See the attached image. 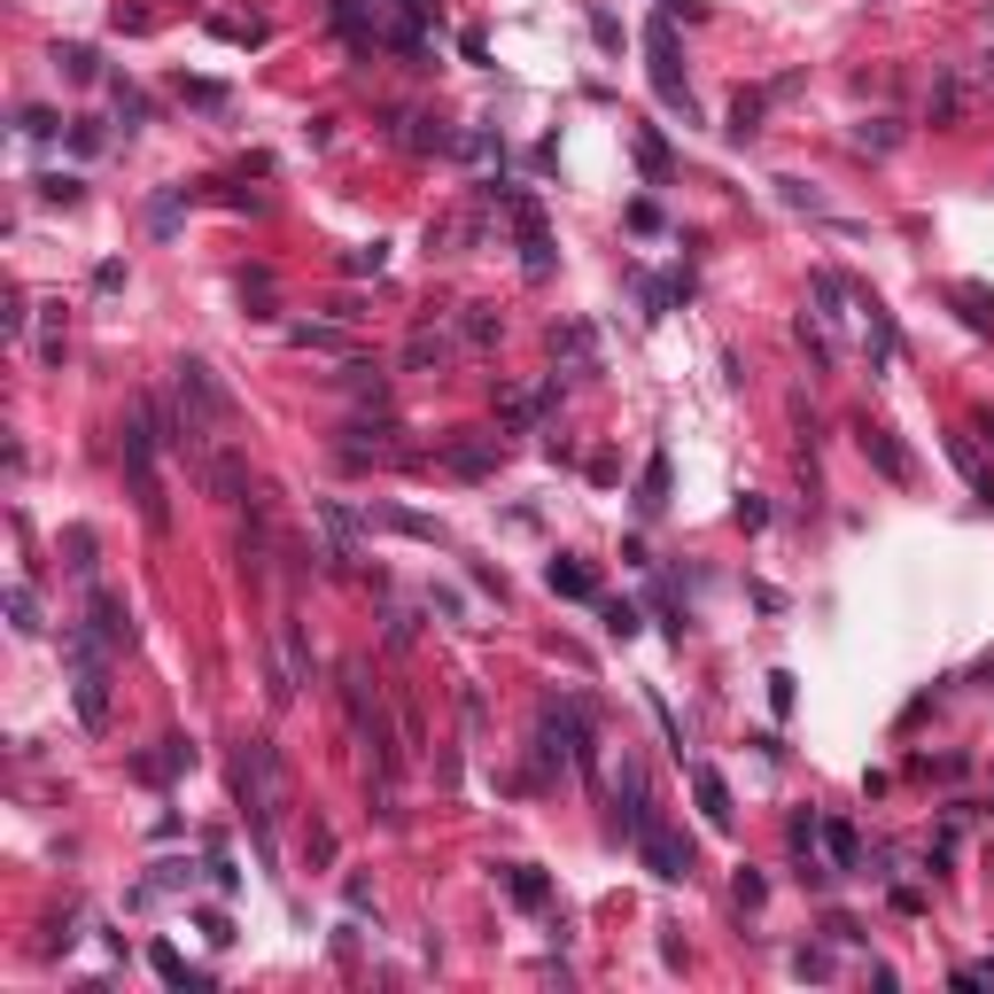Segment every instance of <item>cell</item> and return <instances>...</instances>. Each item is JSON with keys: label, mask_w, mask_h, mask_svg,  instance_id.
Masks as SVG:
<instances>
[{"label": "cell", "mask_w": 994, "mask_h": 994, "mask_svg": "<svg viewBox=\"0 0 994 994\" xmlns=\"http://www.w3.org/2000/svg\"><path fill=\"white\" fill-rule=\"evenodd\" d=\"M233 785H241V808H249V824H256V855L273 862V824H281V808H288V762L273 739H241L233 754Z\"/></svg>", "instance_id": "6da1fadb"}, {"label": "cell", "mask_w": 994, "mask_h": 994, "mask_svg": "<svg viewBox=\"0 0 994 994\" xmlns=\"http://www.w3.org/2000/svg\"><path fill=\"white\" fill-rule=\"evenodd\" d=\"M62 653H70V699H78V722H85V731H110V645L94 638V629H70Z\"/></svg>", "instance_id": "7a4b0ae2"}, {"label": "cell", "mask_w": 994, "mask_h": 994, "mask_svg": "<svg viewBox=\"0 0 994 994\" xmlns=\"http://www.w3.org/2000/svg\"><path fill=\"white\" fill-rule=\"evenodd\" d=\"M645 70H653L661 110H676V117L692 125L699 110H692V78H684V47H676V24H669V16H653V24H645Z\"/></svg>", "instance_id": "3957f363"}, {"label": "cell", "mask_w": 994, "mask_h": 994, "mask_svg": "<svg viewBox=\"0 0 994 994\" xmlns=\"http://www.w3.org/2000/svg\"><path fill=\"white\" fill-rule=\"evenodd\" d=\"M85 629H94V638L110 645V653H125L140 629H133V606H125V591H110V583H94L85 591Z\"/></svg>", "instance_id": "277c9868"}, {"label": "cell", "mask_w": 994, "mask_h": 994, "mask_svg": "<svg viewBox=\"0 0 994 994\" xmlns=\"http://www.w3.org/2000/svg\"><path fill=\"white\" fill-rule=\"evenodd\" d=\"M629 847H638V855H645V870H653V878H669V886H676V878H692V839H676L661 816H653L638 839H629Z\"/></svg>", "instance_id": "5b68a950"}, {"label": "cell", "mask_w": 994, "mask_h": 994, "mask_svg": "<svg viewBox=\"0 0 994 994\" xmlns=\"http://www.w3.org/2000/svg\"><path fill=\"white\" fill-rule=\"evenodd\" d=\"M855 443H862V459L886 475V482H910L917 467H910V450H901V435L886 427V420H855Z\"/></svg>", "instance_id": "8992f818"}, {"label": "cell", "mask_w": 994, "mask_h": 994, "mask_svg": "<svg viewBox=\"0 0 994 994\" xmlns=\"http://www.w3.org/2000/svg\"><path fill=\"white\" fill-rule=\"evenodd\" d=\"M443 467L467 475V482H482V475L505 467V443H498V435H450V443H443Z\"/></svg>", "instance_id": "52a82bcc"}, {"label": "cell", "mask_w": 994, "mask_h": 994, "mask_svg": "<svg viewBox=\"0 0 994 994\" xmlns=\"http://www.w3.org/2000/svg\"><path fill=\"white\" fill-rule=\"evenodd\" d=\"M614 816H621V839H638L653 824V785L638 762H621V785H614Z\"/></svg>", "instance_id": "ba28073f"}, {"label": "cell", "mask_w": 994, "mask_h": 994, "mask_svg": "<svg viewBox=\"0 0 994 994\" xmlns=\"http://www.w3.org/2000/svg\"><path fill=\"white\" fill-rule=\"evenodd\" d=\"M327 24L350 47H381V9H374V0H327Z\"/></svg>", "instance_id": "9c48e42d"}, {"label": "cell", "mask_w": 994, "mask_h": 994, "mask_svg": "<svg viewBox=\"0 0 994 994\" xmlns=\"http://www.w3.org/2000/svg\"><path fill=\"white\" fill-rule=\"evenodd\" d=\"M366 528H389V536H412V545H450L443 521L412 513V505H366Z\"/></svg>", "instance_id": "30bf717a"}, {"label": "cell", "mask_w": 994, "mask_h": 994, "mask_svg": "<svg viewBox=\"0 0 994 994\" xmlns=\"http://www.w3.org/2000/svg\"><path fill=\"white\" fill-rule=\"evenodd\" d=\"M187 769H195V739H156V754L133 762L140 785H171V777H187Z\"/></svg>", "instance_id": "8fae6325"}, {"label": "cell", "mask_w": 994, "mask_h": 994, "mask_svg": "<svg viewBox=\"0 0 994 994\" xmlns=\"http://www.w3.org/2000/svg\"><path fill=\"white\" fill-rule=\"evenodd\" d=\"M195 475H203V482H210L218 498H233V505L249 498V467L233 459V450H226V443H210V450H203V459H195Z\"/></svg>", "instance_id": "7c38bea8"}, {"label": "cell", "mask_w": 994, "mask_h": 994, "mask_svg": "<svg viewBox=\"0 0 994 994\" xmlns=\"http://www.w3.org/2000/svg\"><path fill=\"white\" fill-rule=\"evenodd\" d=\"M692 800H699V816H707L715 832H731V824H739V808H731V785H722V777H715L707 762L692 769Z\"/></svg>", "instance_id": "4fadbf2b"}, {"label": "cell", "mask_w": 994, "mask_h": 994, "mask_svg": "<svg viewBox=\"0 0 994 994\" xmlns=\"http://www.w3.org/2000/svg\"><path fill=\"white\" fill-rule=\"evenodd\" d=\"M498 878H505V893L521 901V910H552V878H545V870H528V862H505Z\"/></svg>", "instance_id": "5bb4252c"}, {"label": "cell", "mask_w": 994, "mask_h": 994, "mask_svg": "<svg viewBox=\"0 0 994 994\" xmlns=\"http://www.w3.org/2000/svg\"><path fill=\"white\" fill-rule=\"evenodd\" d=\"M552 404H560V374H552L545 389H528V397H505V427H536V420H552Z\"/></svg>", "instance_id": "9a60e30c"}, {"label": "cell", "mask_w": 994, "mask_h": 994, "mask_svg": "<svg viewBox=\"0 0 994 994\" xmlns=\"http://www.w3.org/2000/svg\"><path fill=\"white\" fill-rule=\"evenodd\" d=\"M769 102H777V94H769V85H762V94H739V102H731V117H722V133H731V140L746 148V140L762 133V110H769Z\"/></svg>", "instance_id": "2e32d148"}, {"label": "cell", "mask_w": 994, "mask_h": 994, "mask_svg": "<svg viewBox=\"0 0 994 994\" xmlns=\"http://www.w3.org/2000/svg\"><path fill=\"white\" fill-rule=\"evenodd\" d=\"M948 304L963 311V327H979V334H994V296H986L979 281H956V288H948Z\"/></svg>", "instance_id": "e0dca14e"}, {"label": "cell", "mask_w": 994, "mask_h": 994, "mask_svg": "<svg viewBox=\"0 0 994 994\" xmlns=\"http://www.w3.org/2000/svg\"><path fill=\"white\" fill-rule=\"evenodd\" d=\"M404 366H412V374H427V366L443 374V366H450V334H435V327H420V334L404 342Z\"/></svg>", "instance_id": "ac0fdd59"}, {"label": "cell", "mask_w": 994, "mask_h": 994, "mask_svg": "<svg viewBox=\"0 0 994 994\" xmlns=\"http://www.w3.org/2000/svg\"><path fill=\"white\" fill-rule=\"evenodd\" d=\"M55 70H62L70 85H94V78H102V55L85 47V39H70V47H55Z\"/></svg>", "instance_id": "d6986e66"}, {"label": "cell", "mask_w": 994, "mask_h": 994, "mask_svg": "<svg viewBox=\"0 0 994 994\" xmlns=\"http://www.w3.org/2000/svg\"><path fill=\"white\" fill-rule=\"evenodd\" d=\"M661 505H669V450H653L638 475V513H661Z\"/></svg>", "instance_id": "ffe728a7"}, {"label": "cell", "mask_w": 994, "mask_h": 994, "mask_svg": "<svg viewBox=\"0 0 994 994\" xmlns=\"http://www.w3.org/2000/svg\"><path fill=\"white\" fill-rule=\"evenodd\" d=\"M545 583H552L560 598H598V583H591V568H583V560H552V568H545Z\"/></svg>", "instance_id": "44dd1931"}, {"label": "cell", "mask_w": 994, "mask_h": 994, "mask_svg": "<svg viewBox=\"0 0 994 994\" xmlns=\"http://www.w3.org/2000/svg\"><path fill=\"white\" fill-rule=\"evenodd\" d=\"M552 350H560V357H575V374H598V342H591V327H560V334H552Z\"/></svg>", "instance_id": "7402d4cb"}, {"label": "cell", "mask_w": 994, "mask_h": 994, "mask_svg": "<svg viewBox=\"0 0 994 994\" xmlns=\"http://www.w3.org/2000/svg\"><path fill=\"white\" fill-rule=\"evenodd\" d=\"M459 334H467V342H475V350H490V342H498V334H505V319H498V311H490V304H467V311H459Z\"/></svg>", "instance_id": "603a6c76"}, {"label": "cell", "mask_w": 994, "mask_h": 994, "mask_svg": "<svg viewBox=\"0 0 994 994\" xmlns=\"http://www.w3.org/2000/svg\"><path fill=\"white\" fill-rule=\"evenodd\" d=\"M963 102H971V85L948 70V78L933 85V125H956V117H963Z\"/></svg>", "instance_id": "cb8c5ba5"}, {"label": "cell", "mask_w": 994, "mask_h": 994, "mask_svg": "<svg viewBox=\"0 0 994 994\" xmlns=\"http://www.w3.org/2000/svg\"><path fill=\"white\" fill-rule=\"evenodd\" d=\"M179 102H187V110H210V117H218V110H226L233 94H226L218 78H179Z\"/></svg>", "instance_id": "d4e9b609"}, {"label": "cell", "mask_w": 994, "mask_h": 994, "mask_svg": "<svg viewBox=\"0 0 994 994\" xmlns=\"http://www.w3.org/2000/svg\"><path fill=\"white\" fill-rule=\"evenodd\" d=\"M187 203H195L187 187H163V195L148 203V233H171V226H179V210H187Z\"/></svg>", "instance_id": "484cf974"}, {"label": "cell", "mask_w": 994, "mask_h": 994, "mask_svg": "<svg viewBox=\"0 0 994 994\" xmlns=\"http://www.w3.org/2000/svg\"><path fill=\"white\" fill-rule=\"evenodd\" d=\"M9 629H16V638H39V598H32V583L9 591Z\"/></svg>", "instance_id": "4316f807"}, {"label": "cell", "mask_w": 994, "mask_h": 994, "mask_svg": "<svg viewBox=\"0 0 994 994\" xmlns=\"http://www.w3.org/2000/svg\"><path fill=\"white\" fill-rule=\"evenodd\" d=\"M148 963H156V979H163V986H210L203 971H187V963H179V948H148Z\"/></svg>", "instance_id": "83f0119b"}, {"label": "cell", "mask_w": 994, "mask_h": 994, "mask_svg": "<svg viewBox=\"0 0 994 994\" xmlns=\"http://www.w3.org/2000/svg\"><path fill=\"white\" fill-rule=\"evenodd\" d=\"M824 847H832V870H855V862H862V839H855V824H824Z\"/></svg>", "instance_id": "f1b7e54d"}, {"label": "cell", "mask_w": 994, "mask_h": 994, "mask_svg": "<svg viewBox=\"0 0 994 994\" xmlns=\"http://www.w3.org/2000/svg\"><path fill=\"white\" fill-rule=\"evenodd\" d=\"M598 621H606V638H638V621H645V614L629 606V598H606V606H598Z\"/></svg>", "instance_id": "f546056e"}, {"label": "cell", "mask_w": 994, "mask_h": 994, "mask_svg": "<svg viewBox=\"0 0 994 994\" xmlns=\"http://www.w3.org/2000/svg\"><path fill=\"white\" fill-rule=\"evenodd\" d=\"M32 187H39V203H62V210H70L78 195H85V187H78V179H70V171H39V179H32Z\"/></svg>", "instance_id": "4dcf8cb0"}, {"label": "cell", "mask_w": 994, "mask_h": 994, "mask_svg": "<svg viewBox=\"0 0 994 994\" xmlns=\"http://www.w3.org/2000/svg\"><path fill=\"white\" fill-rule=\"evenodd\" d=\"M638 171L645 179H669V140L661 133H638Z\"/></svg>", "instance_id": "1f68e13d"}, {"label": "cell", "mask_w": 994, "mask_h": 994, "mask_svg": "<svg viewBox=\"0 0 994 994\" xmlns=\"http://www.w3.org/2000/svg\"><path fill=\"white\" fill-rule=\"evenodd\" d=\"M110 94H117V117H125V125H148V94H140V85L110 78Z\"/></svg>", "instance_id": "d6a6232c"}, {"label": "cell", "mask_w": 994, "mask_h": 994, "mask_svg": "<svg viewBox=\"0 0 994 994\" xmlns=\"http://www.w3.org/2000/svg\"><path fill=\"white\" fill-rule=\"evenodd\" d=\"M769 187H777V195H785L792 210H808V218H832V210H824V195H808L800 179H769Z\"/></svg>", "instance_id": "836d02e7"}, {"label": "cell", "mask_w": 994, "mask_h": 994, "mask_svg": "<svg viewBox=\"0 0 994 994\" xmlns=\"http://www.w3.org/2000/svg\"><path fill=\"white\" fill-rule=\"evenodd\" d=\"M855 140H862V148H878V156H886V148H893V140H901V125H893V117H862V125H855Z\"/></svg>", "instance_id": "e575fe53"}, {"label": "cell", "mask_w": 994, "mask_h": 994, "mask_svg": "<svg viewBox=\"0 0 994 994\" xmlns=\"http://www.w3.org/2000/svg\"><path fill=\"white\" fill-rule=\"evenodd\" d=\"M0 327H9V334H24V327H32V296H24V288H9V296H0Z\"/></svg>", "instance_id": "d590c367"}, {"label": "cell", "mask_w": 994, "mask_h": 994, "mask_svg": "<svg viewBox=\"0 0 994 994\" xmlns=\"http://www.w3.org/2000/svg\"><path fill=\"white\" fill-rule=\"evenodd\" d=\"M62 552H70L78 575H94V528H70V536H62Z\"/></svg>", "instance_id": "8d00e7d4"}, {"label": "cell", "mask_w": 994, "mask_h": 994, "mask_svg": "<svg viewBox=\"0 0 994 994\" xmlns=\"http://www.w3.org/2000/svg\"><path fill=\"white\" fill-rule=\"evenodd\" d=\"M381 264H389V241H366V249L342 256V273H381Z\"/></svg>", "instance_id": "74e56055"}, {"label": "cell", "mask_w": 994, "mask_h": 994, "mask_svg": "<svg viewBox=\"0 0 994 994\" xmlns=\"http://www.w3.org/2000/svg\"><path fill=\"white\" fill-rule=\"evenodd\" d=\"M16 133H32V140H55V133H62V117H55V110H16Z\"/></svg>", "instance_id": "f35d334b"}, {"label": "cell", "mask_w": 994, "mask_h": 994, "mask_svg": "<svg viewBox=\"0 0 994 994\" xmlns=\"http://www.w3.org/2000/svg\"><path fill=\"white\" fill-rule=\"evenodd\" d=\"M459 148H467V156H475V163H498V156H505V148H498V133H490V125H475V133H467V140H459Z\"/></svg>", "instance_id": "ab89813d"}, {"label": "cell", "mask_w": 994, "mask_h": 994, "mask_svg": "<svg viewBox=\"0 0 994 994\" xmlns=\"http://www.w3.org/2000/svg\"><path fill=\"white\" fill-rule=\"evenodd\" d=\"M288 342H296V350H342L334 327H288Z\"/></svg>", "instance_id": "60d3db41"}, {"label": "cell", "mask_w": 994, "mask_h": 994, "mask_svg": "<svg viewBox=\"0 0 994 994\" xmlns=\"http://www.w3.org/2000/svg\"><path fill=\"white\" fill-rule=\"evenodd\" d=\"M70 148H78V156H102V125L78 117V125H70Z\"/></svg>", "instance_id": "b9f144b4"}, {"label": "cell", "mask_w": 994, "mask_h": 994, "mask_svg": "<svg viewBox=\"0 0 994 994\" xmlns=\"http://www.w3.org/2000/svg\"><path fill=\"white\" fill-rule=\"evenodd\" d=\"M792 971H800V979H832V956H824V948H800Z\"/></svg>", "instance_id": "7bdbcfd3"}, {"label": "cell", "mask_w": 994, "mask_h": 994, "mask_svg": "<svg viewBox=\"0 0 994 994\" xmlns=\"http://www.w3.org/2000/svg\"><path fill=\"white\" fill-rule=\"evenodd\" d=\"M591 39H598V47H621V24H614L606 9H591Z\"/></svg>", "instance_id": "ee69618b"}, {"label": "cell", "mask_w": 994, "mask_h": 994, "mask_svg": "<svg viewBox=\"0 0 994 994\" xmlns=\"http://www.w3.org/2000/svg\"><path fill=\"white\" fill-rule=\"evenodd\" d=\"M824 933H832V940H839V948H855V940H862V925H855V917H839V910H832V917H824Z\"/></svg>", "instance_id": "f6af8a7d"}, {"label": "cell", "mask_w": 994, "mask_h": 994, "mask_svg": "<svg viewBox=\"0 0 994 994\" xmlns=\"http://www.w3.org/2000/svg\"><path fill=\"white\" fill-rule=\"evenodd\" d=\"M629 233H661V210L653 203H629Z\"/></svg>", "instance_id": "bcb514c9"}, {"label": "cell", "mask_w": 994, "mask_h": 994, "mask_svg": "<svg viewBox=\"0 0 994 994\" xmlns=\"http://www.w3.org/2000/svg\"><path fill=\"white\" fill-rule=\"evenodd\" d=\"M762 893H769V886H762V870H739V901H746V910H762Z\"/></svg>", "instance_id": "7dc6e473"}, {"label": "cell", "mask_w": 994, "mask_h": 994, "mask_svg": "<svg viewBox=\"0 0 994 994\" xmlns=\"http://www.w3.org/2000/svg\"><path fill=\"white\" fill-rule=\"evenodd\" d=\"M769 707H777V715H792V676H785V669L769 676Z\"/></svg>", "instance_id": "c3c4849f"}, {"label": "cell", "mask_w": 994, "mask_h": 994, "mask_svg": "<svg viewBox=\"0 0 994 994\" xmlns=\"http://www.w3.org/2000/svg\"><path fill=\"white\" fill-rule=\"evenodd\" d=\"M203 933H210L218 948H233V925H226V910H203Z\"/></svg>", "instance_id": "681fc988"}, {"label": "cell", "mask_w": 994, "mask_h": 994, "mask_svg": "<svg viewBox=\"0 0 994 994\" xmlns=\"http://www.w3.org/2000/svg\"><path fill=\"white\" fill-rule=\"evenodd\" d=\"M971 971H979V986H994V963H971Z\"/></svg>", "instance_id": "f907efd6"}, {"label": "cell", "mask_w": 994, "mask_h": 994, "mask_svg": "<svg viewBox=\"0 0 994 994\" xmlns=\"http://www.w3.org/2000/svg\"><path fill=\"white\" fill-rule=\"evenodd\" d=\"M986 435H994V412H986Z\"/></svg>", "instance_id": "816d5d0a"}]
</instances>
